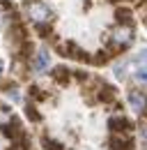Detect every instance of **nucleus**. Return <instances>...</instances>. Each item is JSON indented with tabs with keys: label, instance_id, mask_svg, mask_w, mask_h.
Returning a JSON list of instances; mask_svg holds the SVG:
<instances>
[{
	"label": "nucleus",
	"instance_id": "nucleus-22",
	"mask_svg": "<svg viewBox=\"0 0 147 150\" xmlns=\"http://www.w3.org/2000/svg\"><path fill=\"white\" fill-rule=\"evenodd\" d=\"M12 150H21V148H12Z\"/></svg>",
	"mask_w": 147,
	"mask_h": 150
},
{
	"label": "nucleus",
	"instance_id": "nucleus-6",
	"mask_svg": "<svg viewBox=\"0 0 147 150\" xmlns=\"http://www.w3.org/2000/svg\"><path fill=\"white\" fill-rule=\"evenodd\" d=\"M97 99L104 102V104H113V102L117 99V90H115L113 86H108V83L97 81Z\"/></svg>",
	"mask_w": 147,
	"mask_h": 150
},
{
	"label": "nucleus",
	"instance_id": "nucleus-20",
	"mask_svg": "<svg viewBox=\"0 0 147 150\" xmlns=\"http://www.w3.org/2000/svg\"><path fill=\"white\" fill-rule=\"evenodd\" d=\"M138 60H140V62H145V65H147V49H143V51H140V56H138Z\"/></svg>",
	"mask_w": 147,
	"mask_h": 150
},
{
	"label": "nucleus",
	"instance_id": "nucleus-21",
	"mask_svg": "<svg viewBox=\"0 0 147 150\" xmlns=\"http://www.w3.org/2000/svg\"><path fill=\"white\" fill-rule=\"evenodd\" d=\"M108 2H117V0H108Z\"/></svg>",
	"mask_w": 147,
	"mask_h": 150
},
{
	"label": "nucleus",
	"instance_id": "nucleus-15",
	"mask_svg": "<svg viewBox=\"0 0 147 150\" xmlns=\"http://www.w3.org/2000/svg\"><path fill=\"white\" fill-rule=\"evenodd\" d=\"M41 146H44V150H67L62 143H57V141L48 139V136H41Z\"/></svg>",
	"mask_w": 147,
	"mask_h": 150
},
{
	"label": "nucleus",
	"instance_id": "nucleus-11",
	"mask_svg": "<svg viewBox=\"0 0 147 150\" xmlns=\"http://www.w3.org/2000/svg\"><path fill=\"white\" fill-rule=\"evenodd\" d=\"M115 56H117V53H115V51H110L108 46H106L104 51H99L97 56H92V65H106V62H110Z\"/></svg>",
	"mask_w": 147,
	"mask_h": 150
},
{
	"label": "nucleus",
	"instance_id": "nucleus-18",
	"mask_svg": "<svg viewBox=\"0 0 147 150\" xmlns=\"http://www.w3.org/2000/svg\"><path fill=\"white\" fill-rule=\"evenodd\" d=\"M138 132H140V141L147 146V118L140 120V125H138Z\"/></svg>",
	"mask_w": 147,
	"mask_h": 150
},
{
	"label": "nucleus",
	"instance_id": "nucleus-8",
	"mask_svg": "<svg viewBox=\"0 0 147 150\" xmlns=\"http://www.w3.org/2000/svg\"><path fill=\"white\" fill-rule=\"evenodd\" d=\"M51 79H53L57 86H67V83H71L74 72L67 69L64 65H57V67H53V72H51Z\"/></svg>",
	"mask_w": 147,
	"mask_h": 150
},
{
	"label": "nucleus",
	"instance_id": "nucleus-3",
	"mask_svg": "<svg viewBox=\"0 0 147 150\" xmlns=\"http://www.w3.org/2000/svg\"><path fill=\"white\" fill-rule=\"evenodd\" d=\"M28 14H30L32 23H48V21L53 19L51 7L44 5V2H39V0H35L32 5H28Z\"/></svg>",
	"mask_w": 147,
	"mask_h": 150
},
{
	"label": "nucleus",
	"instance_id": "nucleus-9",
	"mask_svg": "<svg viewBox=\"0 0 147 150\" xmlns=\"http://www.w3.org/2000/svg\"><path fill=\"white\" fill-rule=\"evenodd\" d=\"M108 127H110V132H131L133 129V125L129 122L124 115H113L108 120Z\"/></svg>",
	"mask_w": 147,
	"mask_h": 150
},
{
	"label": "nucleus",
	"instance_id": "nucleus-12",
	"mask_svg": "<svg viewBox=\"0 0 147 150\" xmlns=\"http://www.w3.org/2000/svg\"><path fill=\"white\" fill-rule=\"evenodd\" d=\"M35 33L41 39H51L53 44H57V39L53 37V30H51V25H48V23H35Z\"/></svg>",
	"mask_w": 147,
	"mask_h": 150
},
{
	"label": "nucleus",
	"instance_id": "nucleus-13",
	"mask_svg": "<svg viewBox=\"0 0 147 150\" xmlns=\"http://www.w3.org/2000/svg\"><path fill=\"white\" fill-rule=\"evenodd\" d=\"M28 95H30L32 102H44V99L48 97V93H44L39 86H30V88H28Z\"/></svg>",
	"mask_w": 147,
	"mask_h": 150
},
{
	"label": "nucleus",
	"instance_id": "nucleus-1",
	"mask_svg": "<svg viewBox=\"0 0 147 150\" xmlns=\"http://www.w3.org/2000/svg\"><path fill=\"white\" fill-rule=\"evenodd\" d=\"M131 42H133V25H120V23H117V25L113 28V33H110L106 46L120 56L122 51H127L129 46H131Z\"/></svg>",
	"mask_w": 147,
	"mask_h": 150
},
{
	"label": "nucleus",
	"instance_id": "nucleus-7",
	"mask_svg": "<svg viewBox=\"0 0 147 150\" xmlns=\"http://www.w3.org/2000/svg\"><path fill=\"white\" fill-rule=\"evenodd\" d=\"M48 60H51V53H48V49H41V51H37V53H35L32 62H30V67L35 69L37 74H44V72L48 69Z\"/></svg>",
	"mask_w": 147,
	"mask_h": 150
},
{
	"label": "nucleus",
	"instance_id": "nucleus-10",
	"mask_svg": "<svg viewBox=\"0 0 147 150\" xmlns=\"http://www.w3.org/2000/svg\"><path fill=\"white\" fill-rule=\"evenodd\" d=\"M115 23H120V25H133V12L129 7H117L115 9Z\"/></svg>",
	"mask_w": 147,
	"mask_h": 150
},
{
	"label": "nucleus",
	"instance_id": "nucleus-2",
	"mask_svg": "<svg viewBox=\"0 0 147 150\" xmlns=\"http://www.w3.org/2000/svg\"><path fill=\"white\" fill-rule=\"evenodd\" d=\"M57 49H60V56H64V58H71V60H78V62H92V56H88V51L83 49V46H78L76 42H57L55 44Z\"/></svg>",
	"mask_w": 147,
	"mask_h": 150
},
{
	"label": "nucleus",
	"instance_id": "nucleus-4",
	"mask_svg": "<svg viewBox=\"0 0 147 150\" xmlns=\"http://www.w3.org/2000/svg\"><path fill=\"white\" fill-rule=\"evenodd\" d=\"M110 150H133L131 132H113L110 134Z\"/></svg>",
	"mask_w": 147,
	"mask_h": 150
},
{
	"label": "nucleus",
	"instance_id": "nucleus-16",
	"mask_svg": "<svg viewBox=\"0 0 147 150\" xmlns=\"http://www.w3.org/2000/svg\"><path fill=\"white\" fill-rule=\"evenodd\" d=\"M136 81H138V83H147V65H140V67H138V69H136Z\"/></svg>",
	"mask_w": 147,
	"mask_h": 150
},
{
	"label": "nucleus",
	"instance_id": "nucleus-19",
	"mask_svg": "<svg viewBox=\"0 0 147 150\" xmlns=\"http://www.w3.org/2000/svg\"><path fill=\"white\" fill-rule=\"evenodd\" d=\"M127 65H129V60L115 67V76H117V79H124V76H127Z\"/></svg>",
	"mask_w": 147,
	"mask_h": 150
},
{
	"label": "nucleus",
	"instance_id": "nucleus-14",
	"mask_svg": "<svg viewBox=\"0 0 147 150\" xmlns=\"http://www.w3.org/2000/svg\"><path fill=\"white\" fill-rule=\"evenodd\" d=\"M25 115H28L32 122H41V113L37 111V106L32 104V102H28V104H25Z\"/></svg>",
	"mask_w": 147,
	"mask_h": 150
},
{
	"label": "nucleus",
	"instance_id": "nucleus-17",
	"mask_svg": "<svg viewBox=\"0 0 147 150\" xmlns=\"http://www.w3.org/2000/svg\"><path fill=\"white\" fill-rule=\"evenodd\" d=\"M138 16H140V21L147 25V0H140V2H138Z\"/></svg>",
	"mask_w": 147,
	"mask_h": 150
},
{
	"label": "nucleus",
	"instance_id": "nucleus-5",
	"mask_svg": "<svg viewBox=\"0 0 147 150\" xmlns=\"http://www.w3.org/2000/svg\"><path fill=\"white\" fill-rule=\"evenodd\" d=\"M129 104L136 113L147 118V95L143 90H129Z\"/></svg>",
	"mask_w": 147,
	"mask_h": 150
}]
</instances>
